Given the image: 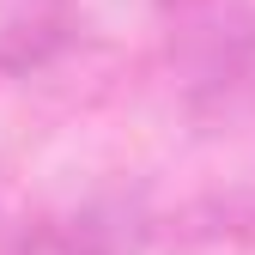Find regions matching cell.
<instances>
[{
  "instance_id": "3957f363",
  "label": "cell",
  "mask_w": 255,
  "mask_h": 255,
  "mask_svg": "<svg viewBox=\"0 0 255 255\" xmlns=\"http://www.w3.org/2000/svg\"><path fill=\"white\" fill-rule=\"evenodd\" d=\"M134 231H140L134 213L91 201L73 213H43V219L12 225L0 255H122V249H134Z\"/></svg>"
},
{
  "instance_id": "277c9868",
  "label": "cell",
  "mask_w": 255,
  "mask_h": 255,
  "mask_svg": "<svg viewBox=\"0 0 255 255\" xmlns=\"http://www.w3.org/2000/svg\"><path fill=\"white\" fill-rule=\"evenodd\" d=\"M6 231H12V225H0V249H6Z\"/></svg>"
},
{
  "instance_id": "6da1fadb",
  "label": "cell",
  "mask_w": 255,
  "mask_h": 255,
  "mask_svg": "<svg viewBox=\"0 0 255 255\" xmlns=\"http://www.w3.org/2000/svg\"><path fill=\"white\" fill-rule=\"evenodd\" d=\"M158 12L176 110L201 134H237L255 116V0H164Z\"/></svg>"
},
{
  "instance_id": "5b68a950",
  "label": "cell",
  "mask_w": 255,
  "mask_h": 255,
  "mask_svg": "<svg viewBox=\"0 0 255 255\" xmlns=\"http://www.w3.org/2000/svg\"><path fill=\"white\" fill-rule=\"evenodd\" d=\"M158 6H164V0H158Z\"/></svg>"
},
{
  "instance_id": "7a4b0ae2",
  "label": "cell",
  "mask_w": 255,
  "mask_h": 255,
  "mask_svg": "<svg viewBox=\"0 0 255 255\" xmlns=\"http://www.w3.org/2000/svg\"><path fill=\"white\" fill-rule=\"evenodd\" d=\"M85 6L79 0H0V85L49 73L79 43Z\"/></svg>"
}]
</instances>
